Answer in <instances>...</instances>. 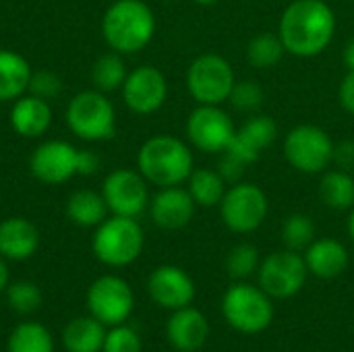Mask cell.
Here are the masks:
<instances>
[{
    "label": "cell",
    "mask_w": 354,
    "mask_h": 352,
    "mask_svg": "<svg viewBox=\"0 0 354 352\" xmlns=\"http://www.w3.org/2000/svg\"><path fill=\"white\" fill-rule=\"evenodd\" d=\"M166 2H176V0H166Z\"/></svg>",
    "instance_id": "cell-45"
},
{
    "label": "cell",
    "mask_w": 354,
    "mask_h": 352,
    "mask_svg": "<svg viewBox=\"0 0 354 352\" xmlns=\"http://www.w3.org/2000/svg\"><path fill=\"white\" fill-rule=\"evenodd\" d=\"M319 199L330 210H353L354 207V176L346 170H326L319 180Z\"/></svg>",
    "instance_id": "cell-26"
},
{
    "label": "cell",
    "mask_w": 354,
    "mask_h": 352,
    "mask_svg": "<svg viewBox=\"0 0 354 352\" xmlns=\"http://www.w3.org/2000/svg\"><path fill=\"white\" fill-rule=\"evenodd\" d=\"M334 147L330 133L315 124H299L284 137V158L303 174L326 172L334 164Z\"/></svg>",
    "instance_id": "cell-8"
},
{
    "label": "cell",
    "mask_w": 354,
    "mask_h": 352,
    "mask_svg": "<svg viewBox=\"0 0 354 352\" xmlns=\"http://www.w3.org/2000/svg\"><path fill=\"white\" fill-rule=\"evenodd\" d=\"M66 122L68 129L83 141H106L114 137L116 112L106 93L87 89L68 102Z\"/></svg>",
    "instance_id": "cell-6"
},
{
    "label": "cell",
    "mask_w": 354,
    "mask_h": 352,
    "mask_svg": "<svg viewBox=\"0 0 354 352\" xmlns=\"http://www.w3.org/2000/svg\"><path fill=\"white\" fill-rule=\"evenodd\" d=\"M282 243L290 251H305L315 241V222L307 214H290L282 222Z\"/></svg>",
    "instance_id": "cell-31"
},
{
    "label": "cell",
    "mask_w": 354,
    "mask_h": 352,
    "mask_svg": "<svg viewBox=\"0 0 354 352\" xmlns=\"http://www.w3.org/2000/svg\"><path fill=\"white\" fill-rule=\"evenodd\" d=\"M62 89V81L56 73L52 71H37L31 75V81H29V91L41 100H52L60 93Z\"/></svg>",
    "instance_id": "cell-36"
},
{
    "label": "cell",
    "mask_w": 354,
    "mask_h": 352,
    "mask_svg": "<svg viewBox=\"0 0 354 352\" xmlns=\"http://www.w3.org/2000/svg\"><path fill=\"white\" fill-rule=\"evenodd\" d=\"M6 352H54V338L44 324L23 322L8 334Z\"/></svg>",
    "instance_id": "cell-28"
},
{
    "label": "cell",
    "mask_w": 354,
    "mask_h": 352,
    "mask_svg": "<svg viewBox=\"0 0 354 352\" xmlns=\"http://www.w3.org/2000/svg\"><path fill=\"white\" fill-rule=\"evenodd\" d=\"M286 54V48L278 33L263 31L249 39L247 44V60L255 68H274Z\"/></svg>",
    "instance_id": "cell-30"
},
{
    "label": "cell",
    "mask_w": 354,
    "mask_h": 352,
    "mask_svg": "<svg viewBox=\"0 0 354 352\" xmlns=\"http://www.w3.org/2000/svg\"><path fill=\"white\" fill-rule=\"evenodd\" d=\"M108 205L102 197V193L89 191V189H79L71 193L66 201V216L73 224L83 226V228H95L106 220Z\"/></svg>",
    "instance_id": "cell-25"
},
{
    "label": "cell",
    "mask_w": 354,
    "mask_h": 352,
    "mask_svg": "<svg viewBox=\"0 0 354 352\" xmlns=\"http://www.w3.org/2000/svg\"><path fill=\"white\" fill-rule=\"evenodd\" d=\"M189 193L193 201L201 207H216L220 205L228 183L220 176L218 170L212 168H195L189 176Z\"/></svg>",
    "instance_id": "cell-27"
},
{
    "label": "cell",
    "mask_w": 354,
    "mask_h": 352,
    "mask_svg": "<svg viewBox=\"0 0 354 352\" xmlns=\"http://www.w3.org/2000/svg\"><path fill=\"white\" fill-rule=\"evenodd\" d=\"M305 263L309 274L322 278V280H334L342 276L348 268L351 255L348 249L336 241V239H315L307 249H305Z\"/></svg>",
    "instance_id": "cell-20"
},
{
    "label": "cell",
    "mask_w": 354,
    "mask_h": 352,
    "mask_svg": "<svg viewBox=\"0 0 354 352\" xmlns=\"http://www.w3.org/2000/svg\"><path fill=\"white\" fill-rule=\"evenodd\" d=\"M156 33L153 10L143 0H116L102 17V35L110 50L135 54L143 50Z\"/></svg>",
    "instance_id": "cell-2"
},
{
    "label": "cell",
    "mask_w": 354,
    "mask_h": 352,
    "mask_svg": "<svg viewBox=\"0 0 354 352\" xmlns=\"http://www.w3.org/2000/svg\"><path fill=\"white\" fill-rule=\"evenodd\" d=\"M263 100H266L263 87L253 79L236 81L230 91V98H228L230 106L239 112H255L261 108Z\"/></svg>",
    "instance_id": "cell-34"
},
{
    "label": "cell",
    "mask_w": 354,
    "mask_h": 352,
    "mask_svg": "<svg viewBox=\"0 0 354 352\" xmlns=\"http://www.w3.org/2000/svg\"><path fill=\"white\" fill-rule=\"evenodd\" d=\"M344 64L348 71H354V37L344 46Z\"/></svg>",
    "instance_id": "cell-41"
},
{
    "label": "cell",
    "mask_w": 354,
    "mask_h": 352,
    "mask_svg": "<svg viewBox=\"0 0 354 352\" xmlns=\"http://www.w3.org/2000/svg\"><path fill=\"white\" fill-rule=\"evenodd\" d=\"M236 124L222 106L199 104L187 118V137L193 147L205 154H222L228 149Z\"/></svg>",
    "instance_id": "cell-12"
},
{
    "label": "cell",
    "mask_w": 354,
    "mask_h": 352,
    "mask_svg": "<svg viewBox=\"0 0 354 352\" xmlns=\"http://www.w3.org/2000/svg\"><path fill=\"white\" fill-rule=\"evenodd\" d=\"M259 266H261L259 251L255 245H249V243H241L232 247L226 257V272L234 282H243L251 278L253 274H257Z\"/></svg>",
    "instance_id": "cell-32"
},
{
    "label": "cell",
    "mask_w": 354,
    "mask_h": 352,
    "mask_svg": "<svg viewBox=\"0 0 354 352\" xmlns=\"http://www.w3.org/2000/svg\"><path fill=\"white\" fill-rule=\"evenodd\" d=\"M276 139H278V124L274 122V118H270L266 114H255L247 122H243V127L236 129L226 151L249 166V164L257 162L261 158V154Z\"/></svg>",
    "instance_id": "cell-18"
},
{
    "label": "cell",
    "mask_w": 354,
    "mask_h": 352,
    "mask_svg": "<svg viewBox=\"0 0 354 352\" xmlns=\"http://www.w3.org/2000/svg\"><path fill=\"white\" fill-rule=\"evenodd\" d=\"M278 35L288 54L319 56L336 35V15L324 0H295L280 17Z\"/></svg>",
    "instance_id": "cell-1"
},
{
    "label": "cell",
    "mask_w": 354,
    "mask_h": 352,
    "mask_svg": "<svg viewBox=\"0 0 354 352\" xmlns=\"http://www.w3.org/2000/svg\"><path fill=\"white\" fill-rule=\"evenodd\" d=\"M166 338L174 351H201L209 338V322L199 309L191 305L176 309L166 322Z\"/></svg>",
    "instance_id": "cell-19"
},
{
    "label": "cell",
    "mask_w": 354,
    "mask_h": 352,
    "mask_svg": "<svg viewBox=\"0 0 354 352\" xmlns=\"http://www.w3.org/2000/svg\"><path fill=\"white\" fill-rule=\"evenodd\" d=\"M122 100L135 114L158 112L168 98V81L164 73L151 64L133 68L122 85Z\"/></svg>",
    "instance_id": "cell-14"
},
{
    "label": "cell",
    "mask_w": 354,
    "mask_h": 352,
    "mask_svg": "<svg viewBox=\"0 0 354 352\" xmlns=\"http://www.w3.org/2000/svg\"><path fill=\"white\" fill-rule=\"evenodd\" d=\"M8 286V266H6V259L0 255V293H4Z\"/></svg>",
    "instance_id": "cell-42"
},
{
    "label": "cell",
    "mask_w": 354,
    "mask_h": 352,
    "mask_svg": "<svg viewBox=\"0 0 354 352\" xmlns=\"http://www.w3.org/2000/svg\"><path fill=\"white\" fill-rule=\"evenodd\" d=\"M348 237H351V241L354 243V207L353 212H351V216H348Z\"/></svg>",
    "instance_id": "cell-43"
},
{
    "label": "cell",
    "mask_w": 354,
    "mask_h": 352,
    "mask_svg": "<svg viewBox=\"0 0 354 352\" xmlns=\"http://www.w3.org/2000/svg\"><path fill=\"white\" fill-rule=\"evenodd\" d=\"M338 98H340L342 108L354 116V71H348L344 75V79L340 83V89H338Z\"/></svg>",
    "instance_id": "cell-39"
},
{
    "label": "cell",
    "mask_w": 354,
    "mask_h": 352,
    "mask_svg": "<svg viewBox=\"0 0 354 352\" xmlns=\"http://www.w3.org/2000/svg\"><path fill=\"white\" fill-rule=\"evenodd\" d=\"M79 149L66 141L52 139L37 145L29 158L31 174L44 185H62L77 174Z\"/></svg>",
    "instance_id": "cell-15"
},
{
    "label": "cell",
    "mask_w": 354,
    "mask_h": 352,
    "mask_svg": "<svg viewBox=\"0 0 354 352\" xmlns=\"http://www.w3.org/2000/svg\"><path fill=\"white\" fill-rule=\"evenodd\" d=\"M39 247V232L33 222L12 216L0 222V255L10 261L29 259Z\"/></svg>",
    "instance_id": "cell-21"
},
{
    "label": "cell",
    "mask_w": 354,
    "mask_h": 352,
    "mask_svg": "<svg viewBox=\"0 0 354 352\" xmlns=\"http://www.w3.org/2000/svg\"><path fill=\"white\" fill-rule=\"evenodd\" d=\"M197 203L193 201L189 189L164 187L149 199V216L153 224L162 230H180L195 216Z\"/></svg>",
    "instance_id": "cell-17"
},
{
    "label": "cell",
    "mask_w": 354,
    "mask_h": 352,
    "mask_svg": "<svg viewBox=\"0 0 354 352\" xmlns=\"http://www.w3.org/2000/svg\"><path fill=\"white\" fill-rule=\"evenodd\" d=\"M145 245L143 228L137 218L114 216L106 218L100 226H95L91 239V251L97 261L110 268H124L139 259Z\"/></svg>",
    "instance_id": "cell-4"
},
{
    "label": "cell",
    "mask_w": 354,
    "mask_h": 352,
    "mask_svg": "<svg viewBox=\"0 0 354 352\" xmlns=\"http://www.w3.org/2000/svg\"><path fill=\"white\" fill-rule=\"evenodd\" d=\"M245 168H247V164H243L239 158H234V156L228 154V151H222L216 170L220 172V176H222L228 185H236V183H241V178H243V174H245Z\"/></svg>",
    "instance_id": "cell-37"
},
{
    "label": "cell",
    "mask_w": 354,
    "mask_h": 352,
    "mask_svg": "<svg viewBox=\"0 0 354 352\" xmlns=\"http://www.w3.org/2000/svg\"><path fill=\"white\" fill-rule=\"evenodd\" d=\"M334 164H336L340 170H346V172L354 170V141L353 139H346V141H340V143H336V147H334Z\"/></svg>",
    "instance_id": "cell-38"
},
{
    "label": "cell",
    "mask_w": 354,
    "mask_h": 352,
    "mask_svg": "<svg viewBox=\"0 0 354 352\" xmlns=\"http://www.w3.org/2000/svg\"><path fill=\"white\" fill-rule=\"evenodd\" d=\"M6 305L19 315H31L41 307V290L29 280H19L6 286Z\"/></svg>",
    "instance_id": "cell-33"
},
{
    "label": "cell",
    "mask_w": 354,
    "mask_h": 352,
    "mask_svg": "<svg viewBox=\"0 0 354 352\" xmlns=\"http://www.w3.org/2000/svg\"><path fill=\"white\" fill-rule=\"evenodd\" d=\"M270 201L261 187L253 183L230 185L220 201V218L234 234L255 232L268 218Z\"/></svg>",
    "instance_id": "cell-9"
},
{
    "label": "cell",
    "mask_w": 354,
    "mask_h": 352,
    "mask_svg": "<svg viewBox=\"0 0 354 352\" xmlns=\"http://www.w3.org/2000/svg\"><path fill=\"white\" fill-rule=\"evenodd\" d=\"M307 276L309 270L305 257L299 251H290V249L270 253L257 270L259 286L272 299L278 301L297 297L303 290Z\"/></svg>",
    "instance_id": "cell-11"
},
{
    "label": "cell",
    "mask_w": 354,
    "mask_h": 352,
    "mask_svg": "<svg viewBox=\"0 0 354 352\" xmlns=\"http://www.w3.org/2000/svg\"><path fill=\"white\" fill-rule=\"evenodd\" d=\"M87 311L106 328L127 324L135 309V295L131 284L120 276H100L87 288Z\"/></svg>",
    "instance_id": "cell-10"
},
{
    "label": "cell",
    "mask_w": 354,
    "mask_h": 352,
    "mask_svg": "<svg viewBox=\"0 0 354 352\" xmlns=\"http://www.w3.org/2000/svg\"><path fill=\"white\" fill-rule=\"evenodd\" d=\"M31 66L25 56L12 50H0V102H12L29 89Z\"/></svg>",
    "instance_id": "cell-23"
},
{
    "label": "cell",
    "mask_w": 354,
    "mask_h": 352,
    "mask_svg": "<svg viewBox=\"0 0 354 352\" xmlns=\"http://www.w3.org/2000/svg\"><path fill=\"white\" fill-rule=\"evenodd\" d=\"M147 293L162 309L176 311L193 303L195 282L178 266H160L147 278Z\"/></svg>",
    "instance_id": "cell-16"
},
{
    "label": "cell",
    "mask_w": 354,
    "mask_h": 352,
    "mask_svg": "<svg viewBox=\"0 0 354 352\" xmlns=\"http://www.w3.org/2000/svg\"><path fill=\"white\" fill-rule=\"evenodd\" d=\"M102 352H143V342L137 330H133L127 324H120V326H112L106 332Z\"/></svg>",
    "instance_id": "cell-35"
},
{
    "label": "cell",
    "mask_w": 354,
    "mask_h": 352,
    "mask_svg": "<svg viewBox=\"0 0 354 352\" xmlns=\"http://www.w3.org/2000/svg\"><path fill=\"white\" fill-rule=\"evenodd\" d=\"M102 197L108 205V212H112L114 216L137 218L149 207L147 180L139 170H112L104 178Z\"/></svg>",
    "instance_id": "cell-13"
},
{
    "label": "cell",
    "mask_w": 354,
    "mask_h": 352,
    "mask_svg": "<svg viewBox=\"0 0 354 352\" xmlns=\"http://www.w3.org/2000/svg\"><path fill=\"white\" fill-rule=\"evenodd\" d=\"M197 4H201V6H214L218 0H195Z\"/></svg>",
    "instance_id": "cell-44"
},
{
    "label": "cell",
    "mask_w": 354,
    "mask_h": 352,
    "mask_svg": "<svg viewBox=\"0 0 354 352\" xmlns=\"http://www.w3.org/2000/svg\"><path fill=\"white\" fill-rule=\"evenodd\" d=\"M236 83L232 64L214 52L197 56L187 68V89L197 104L222 106Z\"/></svg>",
    "instance_id": "cell-7"
},
{
    "label": "cell",
    "mask_w": 354,
    "mask_h": 352,
    "mask_svg": "<svg viewBox=\"0 0 354 352\" xmlns=\"http://www.w3.org/2000/svg\"><path fill=\"white\" fill-rule=\"evenodd\" d=\"M274 299L255 284L234 282L222 299V315L226 324L247 336L266 332L274 322Z\"/></svg>",
    "instance_id": "cell-5"
},
{
    "label": "cell",
    "mask_w": 354,
    "mask_h": 352,
    "mask_svg": "<svg viewBox=\"0 0 354 352\" xmlns=\"http://www.w3.org/2000/svg\"><path fill=\"white\" fill-rule=\"evenodd\" d=\"M52 124V108L48 100H41L33 93L21 95L10 108V127L17 135L35 139L41 137Z\"/></svg>",
    "instance_id": "cell-22"
},
{
    "label": "cell",
    "mask_w": 354,
    "mask_h": 352,
    "mask_svg": "<svg viewBox=\"0 0 354 352\" xmlns=\"http://www.w3.org/2000/svg\"><path fill=\"white\" fill-rule=\"evenodd\" d=\"M137 168L158 189L183 185L195 170L189 145L172 135L149 137L137 154Z\"/></svg>",
    "instance_id": "cell-3"
},
{
    "label": "cell",
    "mask_w": 354,
    "mask_h": 352,
    "mask_svg": "<svg viewBox=\"0 0 354 352\" xmlns=\"http://www.w3.org/2000/svg\"><path fill=\"white\" fill-rule=\"evenodd\" d=\"M106 332V326L91 315L75 317L62 330V344L66 352H102Z\"/></svg>",
    "instance_id": "cell-24"
},
{
    "label": "cell",
    "mask_w": 354,
    "mask_h": 352,
    "mask_svg": "<svg viewBox=\"0 0 354 352\" xmlns=\"http://www.w3.org/2000/svg\"><path fill=\"white\" fill-rule=\"evenodd\" d=\"M97 168H100V158L91 149H79V156H77V174L89 176V174L97 172Z\"/></svg>",
    "instance_id": "cell-40"
},
{
    "label": "cell",
    "mask_w": 354,
    "mask_h": 352,
    "mask_svg": "<svg viewBox=\"0 0 354 352\" xmlns=\"http://www.w3.org/2000/svg\"><path fill=\"white\" fill-rule=\"evenodd\" d=\"M127 64L122 60V56L118 52H108V54H102L95 62H93V68H91V81L95 85L97 91L102 93H110V91H116V89H122L124 81H127Z\"/></svg>",
    "instance_id": "cell-29"
}]
</instances>
